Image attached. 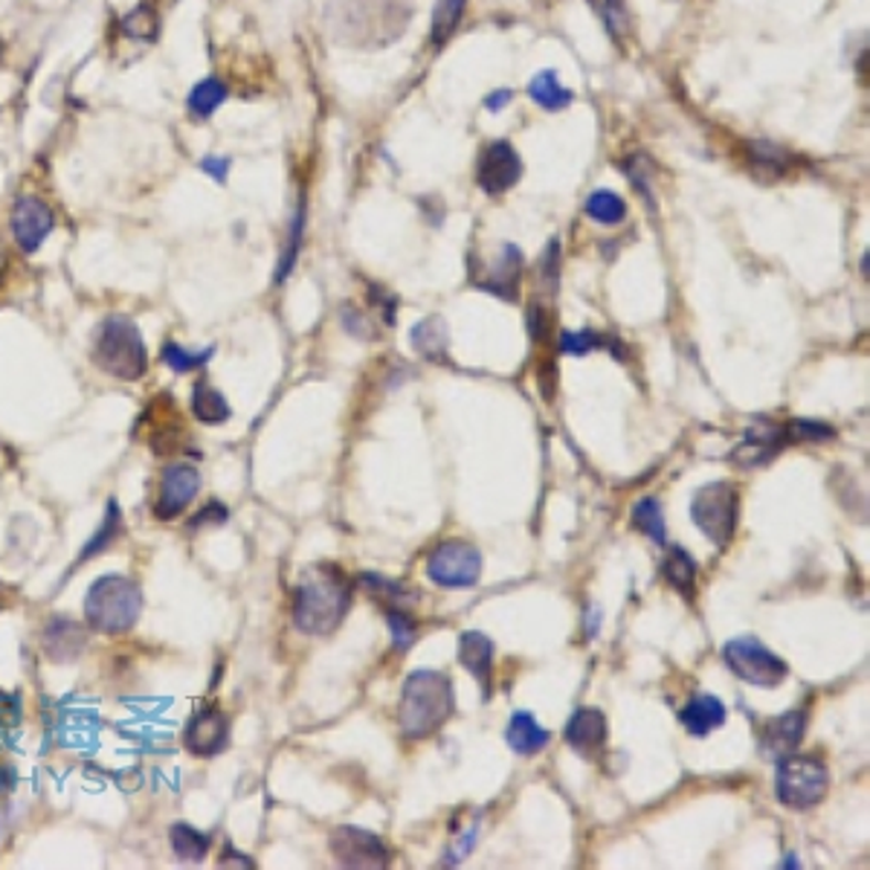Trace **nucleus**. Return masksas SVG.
<instances>
[{"mask_svg":"<svg viewBox=\"0 0 870 870\" xmlns=\"http://www.w3.org/2000/svg\"><path fill=\"white\" fill-rule=\"evenodd\" d=\"M302 233H305V197L299 201V206H297V218H293V224H290L288 247H284L282 261H279V267H276V284L284 282V276H288L290 270H293V261H297L299 244H302Z\"/></svg>","mask_w":870,"mask_h":870,"instance_id":"e433bc0d","label":"nucleus"},{"mask_svg":"<svg viewBox=\"0 0 870 870\" xmlns=\"http://www.w3.org/2000/svg\"><path fill=\"white\" fill-rule=\"evenodd\" d=\"M352 606V583L334 563H314L299 574L293 592V624L308 635H329Z\"/></svg>","mask_w":870,"mask_h":870,"instance_id":"f03ea898","label":"nucleus"},{"mask_svg":"<svg viewBox=\"0 0 870 870\" xmlns=\"http://www.w3.org/2000/svg\"><path fill=\"white\" fill-rule=\"evenodd\" d=\"M201 491V473L192 464H169L160 476L158 502H154V517L178 519L183 511L195 502Z\"/></svg>","mask_w":870,"mask_h":870,"instance_id":"f8f14e48","label":"nucleus"},{"mask_svg":"<svg viewBox=\"0 0 870 870\" xmlns=\"http://www.w3.org/2000/svg\"><path fill=\"white\" fill-rule=\"evenodd\" d=\"M722 659L729 665V670L734 676H740L743 683L758 685V688H775L786 679L790 667L781 656L769 651L766 644H761L752 635H740L731 638L722 651Z\"/></svg>","mask_w":870,"mask_h":870,"instance_id":"6e6552de","label":"nucleus"},{"mask_svg":"<svg viewBox=\"0 0 870 870\" xmlns=\"http://www.w3.org/2000/svg\"><path fill=\"white\" fill-rule=\"evenodd\" d=\"M229 743V720L227 713L215 706H206L186 722L183 729V745L195 758H215L227 749Z\"/></svg>","mask_w":870,"mask_h":870,"instance_id":"4468645a","label":"nucleus"},{"mask_svg":"<svg viewBox=\"0 0 870 870\" xmlns=\"http://www.w3.org/2000/svg\"><path fill=\"white\" fill-rule=\"evenodd\" d=\"M224 519H227V508H224L221 502H210V505H204V508H201V514H197V517H192L189 528L195 531L197 526H206V523L212 526V523H224Z\"/></svg>","mask_w":870,"mask_h":870,"instance_id":"37998d69","label":"nucleus"},{"mask_svg":"<svg viewBox=\"0 0 870 870\" xmlns=\"http://www.w3.org/2000/svg\"><path fill=\"white\" fill-rule=\"evenodd\" d=\"M587 215L592 221H598V224H604V227H615V224L627 218V204H624L615 192H610V189H601L595 195H589Z\"/></svg>","mask_w":870,"mask_h":870,"instance_id":"473e14b6","label":"nucleus"},{"mask_svg":"<svg viewBox=\"0 0 870 870\" xmlns=\"http://www.w3.org/2000/svg\"><path fill=\"white\" fill-rule=\"evenodd\" d=\"M482 574V555L471 543L448 540L427 557V578L444 589H471Z\"/></svg>","mask_w":870,"mask_h":870,"instance_id":"1a4fd4ad","label":"nucleus"},{"mask_svg":"<svg viewBox=\"0 0 870 870\" xmlns=\"http://www.w3.org/2000/svg\"><path fill=\"white\" fill-rule=\"evenodd\" d=\"M412 345L423 357L430 361H441V354L448 352V325L439 316H430V320L418 322L412 329Z\"/></svg>","mask_w":870,"mask_h":870,"instance_id":"c756f323","label":"nucleus"},{"mask_svg":"<svg viewBox=\"0 0 870 870\" xmlns=\"http://www.w3.org/2000/svg\"><path fill=\"white\" fill-rule=\"evenodd\" d=\"M453 713V685L444 674L416 670L400 690L398 722L404 738L423 740L450 720Z\"/></svg>","mask_w":870,"mask_h":870,"instance_id":"7ed1b4c3","label":"nucleus"},{"mask_svg":"<svg viewBox=\"0 0 870 870\" xmlns=\"http://www.w3.org/2000/svg\"><path fill=\"white\" fill-rule=\"evenodd\" d=\"M87 647V630L73 619H50L44 630V653L50 662H76Z\"/></svg>","mask_w":870,"mask_h":870,"instance_id":"a211bd4d","label":"nucleus"},{"mask_svg":"<svg viewBox=\"0 0 870 870\" xmlns=\"http://www.w3.org/2000/svg\"><path fill=\"white\" fill-rule=\"evenodd\" d=\"M459 662L468 667V674L482 683L487 688V679H491V662H494V642L487 638L485 633L479 630H471L459 638Z\"/></svg>","mask_w":870,"mask_h":870,"instance_id":"412c9836","label":"nucleus"},{"mask_svg":"<svg viewBox=\"0 0 870 870\" xmlns=\"http://www.w3.org/2000/svg\"><path fill=\"white\" fill-rule=\"evenodd\" d=\"M12 786H15V769L3 763L0 766V792H12Z\"/></svg>","mask_w":870,"mask_h":870,"instance_id":"49530a36","label":"nucleus"},{"mask_svg":"<svg viewBox=\"0 0 870 870\" xmlns=\"http://www.w3.org/2000/svg\"><path fill=\"white\" fill-rule=\"evenodd\" d=\"M804 731H807V713L804 711H790L775 717V720H769L761 734L763 754L781 761V758L798 749L801 740H804Z\"/></svg>","mask_w":870,"mask_h":870,"instance_id":"f3484780","label":"nucleus"},{"mask_svg":"<svg viewBox=\"0 0 870 870\" xmlns=\"http://www.w3.org/2000/svg\"><path fill=\"white\" fill-rule=\"evenodd\" d=\"M158 30L160 18L151 3H140L128 15L119 18V32L131 41H158Z\"/></svg>","mask_w":870,"mask_h":870,"instance_id":"7c9ffc66","label":"nucleus"},{"mask_svg":"<svg viewBox=\"0 0 870 870\" xmlns=\"http://www.w3.org/2000/svg\"><path fill=\"white\" fill-rule=\"evenodd\" d=\"M505 740L517 754H537L549 743V731L543 729L528 711H517L505 729Z\"/></svg>","mask_w":870,"mask_h":870,"instance_id":"4be33fe9","label":"nucleus"},{"mask_svg":"<svg viewBox=\"0 0 870 870\" xmlns=\"http://www.w3.org/2000/svg\"><path fill=\"white\" fill-rule=\"evenodd\" d=\"M830 786V775L821 761L813 758H781L775 775L777 801L790 809H813L821 804Z\"/></svg>","mask_w":870,"mask_h":870,"instance_id":"0eeeda50","label":"nucleus"},{"mask_svg":"<svg viewBox=\"0 0 870 870\" xmlns=\"http://www.w3.org/2000/svg\"><path fill=\"white\" fill-rule=\"evenodd\" d=\"M55 227V212L53 206L39 195H21L12 204V212H9V229H12V238H15L18 250L24 256H32V253L41 250V244L47 241L50 233Z\"/></svg>","mask_w":870,"mask_h":870,"instance_id":"9d476101","label":"nucleus"},{"mask_svg":"<svg viewBox=\"0 0 870 870\" xmlns=\"http://www.w3.org/2000/svg\"><path fill=\"white\" fill-rule=\"evenodd\" d=\"M601 345H604V337L595 334V331H566L560 337V348L566 354H589L601 348Z\"/></svg>","mask_w":870,"mask_h":870,"instance_id":"58836bf2","label":"nucleus"},{"mask_svg":"<svg viewBox=\"0 0 870 870\" xmlns=\"http://www.w3.org/2000/svg\"><path fill=\"white\" fill-rule=\"evenodd\" d=\"M665 578L679 595L694 601V592H697V563L690 560L688 551L683 549L670 551V557H667L665 563Z\"/></svg>","mask_w":870,"mask_h":870,"instance_id":"bb28decb","label":"nucleus"},{"mask_svg":"<svg viewBox=\"0 0 870 870\" xmlns=\"http://www.w3.org/2000/svg\"><path fill=\"white\" fill-rule=\"evenodd\" d=\"M212 352H215V348H204V352H189V348H181L178 343H165L163 348H160V357H163V363L169 366V369L178 372V375H186V372L201 369V366H204V363L212 357Z\"/></svg>","mask_w":870,"mask_h":870,"instance_id":"c9c22d12","label":"nucleus"},{"mask_svg":"<svg viewBox=\"0 0 870 870\" xmlns=\"http://www.w3.org/2000/svg\"><path fill=\"white\" fill-rule=\"evenodd\" d=\"M464 7L468 0H436V9H432V44L436 47H444L453 39V32L462 24Z\"/></svg>","mask_w":870,"mask_h":870,"instance_id":"c85d7f7f","label":"nucleus"},{"mask_svg":"<svg viewBox=\"0 0 870 870\" xmlns=\"http://www.w3.org/2000/svg\"><path fill=\"white\" fill-rule=\"evenodd\" d=\"M790 427H777V423L772 421H761L758 427H752L749 430V436H745L743 441H740V448L734 450V462L740 464V468H763L766 462H772L781 450L790 444Z\"/></svg>","mask_w":870,"mask_h":870,"instance_id":"2eb2a0df","label":"nucleus"},{"mask_svg":"<svg viewBox=\"0 0 870 870\" xmlns=\"http://www.w3.org/2000/svg\"><path fill=\"white\" fill-rule=\"evenodd\" d=\"M331 853L343 868L354 870H380L389 864V847L380 836L361 827H340L331 836Z\"/></svg>","mask_w":870,"mask_h":870,"instance_id":"9b49d317","label":"nucleus"},{"mask_svg":"<svg viewBox=\"0 0 870 870\" xmlns=\"http://www.w3.org/2000/svg\"><path fill=\"white\" fill-rule=\"evenodd\" d=\"M227 96H229L227 85H224L218 76H210V79L197 82V85L189 90L186 108L195 119H210L221 105L227 103Z\"/></svg>","mask_w":870,"mask_h":870,"instance_id":"b1692460","label":"nucleus"},{"mask_svg":"<svg viewBox=\"0 0 870 870\" xmlns=\"http://www.w3.org/2000/svg\"><path fill=\"white\" fill-rule=\"evenodd\" d=\"M679 722L694 734V738H706L713 729L726 726V706L711 694H697L688 706L679 711Z\"/></svg>","mask_w":870,"mask_h":870,"instance_id":"aec40b11","label":"nucleus"},{"mask_svg":"<svg viewBox=\"0 0 870 870\" xmlns=\"http://www.w3.org/2000/svg\"><path fill=\"white\" fill-rule=\"evenodd\" d=\"M0 53H3V41H0Z\"/></svg>","mask_w":870,"mask_h":870,"instance_id":"de8ad7c7","label":"nucleus"},{"mask_svg":"<svg viewBox=\"0 0 870 870\" xmlns=\"http://www.w3.org/2000/svg\"><path fill=\"white\" fill-rule=\"evenodd\" d=\"M479 186L485 189L487 195H502L511 186H517V181L523 178V160H519L517 149L505 140H494L482 151L479 158Z\"/></svg>","mask_w":870,"mask_h":870,"instance_id":"ddd939ff","label":"nucleus"},{"mask_svg":"<svg viewBox=\"0 0 870 870\" xmlns=\"http://www.w3.org/2000/svg\"><path fill=\"white\" fill-rule=\"evenodd\" d=\"M528 96H531L534 103L546 110H563V108H569L574 99L572 90L557 82L555 71L537 73V76L531 79V85H528Z\"/></svg>","mask_w":870,"mask_h":870,"instance_id":"393cba45","label":"nucleus"},{"mask_svg":"<svg viewBox=\"0 0 870 870\" xmlns=\"http://www.w3.org/2000/svg\"><path fill=\"white\" fill-rule=\"evenodd\" d=\"M389 624H393V638L398 651H407L412 638H416V621L409 615V610H393L389 612Z\"/></svg>","mask_w":870,"mask_h":870,"instance_id":"79ce46f5","label":"nucleus"},{"mask_svg":"<svg viewBox=\"0 0 870 870\" xmlns=\"http://www.w3.org/2000/svg\"><path fill=\"white\" fill-rule=\"evenodd\" d=\"M604 24L606 32L612 35V41H624L630 30V12L624 0H604Z\"/></svg>","mask_w":870,"mask_h":870,"instance_id":"4c0bfd02","label":"nucleus"},{"mask_svg":"<svg viewBox=\"0 0 870 870\" xmlns=\"http://www.w3.org/2000/svg\"><path fill=\"white\" fill-rule=\"evenodd\" d=\"M624 172H627L630 181L635 183V189L642 192L644 201H647V204H653V192H651V160L642 158V154H635V158L624 160Z\"/></svg>","mask_w":870,"mask_h":870,"instance_id":"ea45409f","label":"nucleus"},{"mask_svg":"<svg viewBox=\"0 0 870 870\" xmlns=\"http://www.w3.org/2000/svg\"><path fill=\"white\" fill-rule=\"evenodd\" d=\"M189 409H192V416H195L201 423H224L229 416H233L227 398H224L218 389H212L210 384H204V380H197V384L192 386Z\"/></svg>","mask_w":870,"mask_h":870,"instance_id":"5701e85b","label":"nucleus"},{"mask_svg":"<svg viewBox=\"0 0 870 870\" xmlns=\"http://www.w3.org/2000/svg\"><path fill=\"white\" fill-rule=\"evenodd\" d=\"M94 363L117 380H140L149 372V352L140 329L128 316H108L94 340Z\"/></svg>","mask_w":870,"mask_h":870,"instance_id":"39448f33","label":"nucleus"},{"mask_svg":"<svg viewBox=\"0 0 870 870\" xmlns=\"http://www.w3.org/2000/svg\"><path fill=\"white\" fill-rule=\"evenodd\" d=\"M361 583L369 589L372 595L380 598L384 604H393V610H409L412 604H418L416 592L398 583V580L380 578V574H363Z\"/></svg>","mask_w":870,"mask_h":870,"instance_id":"2f4dec72","label":"nucleus"},{"mask_svg":"<svg viewBox=\"0 0 870 870\" xmlns=\"http://www.w3.org/2000/svg\"><path fill=\"white\" fill-rule=\"evenodd\" d=\"M740 517V494L731 482H711L702 485L690 502V519L711 543H726L734 537Z\"/></svg>","mask_w":870,"mask_h":870,"instance_id":"423d86ee","label":"nucleus"},{"mask_svg":"<svg viewBox=\"0 0 870 870\" xmlns=\"http://www.w3.org/2000/svg\"><path fill=\"white\" fill-rule=\"evenodd\" d=\"M409 18V0H334L329 9L334 39L357 50H380L398 41Z\"/></svg>","mask_w":870,"mask_h":870,"instance_id":"f257e3e1","label":"nucleus"},{"mask_svg":"<svg viewBox=\"0 0 870 870\" xmlns=\"http://www.w3.org/2000/svg\"><path fill=\"white\" fill-rule=\"evenodd\" d=\"M833 436H836V430L821 421L790 423V439H795V441H816V444H824V441H830Z\"/></svg>","mask_w":870,"mask_h":870,"instance_id":"a19ab883","label":"nucleus"},{"mask_svg":"<svg viewBox=\"0 0 870 870\" xmlns=\"http://www.w3.org/2000/svg\"><path fill=\"white\" fill-rule=\"evenodd\" d=\"M119 534H122V514H119V505L117 502H108V514H105V523L99 526V531L94 534V540L87 543L85 551L79 555V563H85V560H90L94 555H99V551H105L110 546V543L117 540Z\"/></svg>","mask_w":870,"mask_h":870,"instance_id":"72a5a7b5","label":"nucleus"},{"mask_svg":"<svg viewBox=\"0 0 870 870\" xmlns=\"http://www.w3.org/2000/svg\"><path fill=\"white\" fill-rule=\"evenodd\" d=\"M519 276H523V253L514 244H502L500 256L487 261L485 273H473V279L496 297L517 299Z\"/></svg>","mask_w":870,"mask_h":870,"instance_id":"dca6fc26","label":"nucleus"},{"mask_svg":"<svg viewBox=\"0 0 870 870\" xmlns=\"http://www.w3.org/2000/svg\"><path fill=\"white\" fill-rule=\"evenodd\" d=\"M566 743L572 745L574 752L592 754L606 743V720L598 708H580L572 713V720L566 726Z\"/></svg>","mask_w":870,"mask_h":870,"instance_id":"6ab92c4d","label":"nucleus"},{"mask_svg":"<svg viewBox=\"0 0 870 870\" xmlns=\"http://www.w3.org/2000/svg\"><path fill=\"white\" fill-rule=\"evenodd\" d=\"M633 526L638 528L642 534L653 537V543H665V514H662V505L656 500H642L633 508Z\"/></svg>","mask_w":870,"mask_h":870,"instance_id":"f704fd0d","label":"nucleus"},{"mask_svg":"<svg viewBox=\"0 0 870 870\" xmlns=\"http://www.w3.org/2000/svg\"><path fill=\"white\" fill-rule=\"evenodd\" d=\"M749 158H752L754 169H763V178L766 181H775V178H784L790 172V154H786L781 146L769 140H754L749 142Z\"/></svg>","mask_w":870,"mask_h":870,"instance_id":"cd10ccee","label":"nucleus"},{"mask_svg":"<svg viewBox=\"0 0 870 870\" xmlns=\"http://www.w3.org/2000/svg\"><path fill=\"white\" fill-rule=\"evenodd\" d=\"M169 841H172L174 856L183 859V862H201V859L210 853V836L195 830L192 824H174L172 830H169Z\"/></svg>","mask_w":870,"mask_h":870,"instance_id":"a878e982","label":"nucleus"},{"mask_svg":"<svg viewBox=\"0 0 870 870\" xmlns=\"http://www.w3.org/2000/svg\"><path fill=\"white\" fill-rule=\"evenodd\" d=\"M511 99H514V94H511V90H496V94H491L485 99V108L494 110V114H496V110L505 108V105H508Z\"/></svg>","mask_w":870,"mask_h":870,"instance_id":"a18cd8bd","label":"nucleus"},{"mask_svg":"<svg viewBox=\"0 0 870 870\" xmlns=\"http://www.w3.org/2000/svg\"><path fill=\"white\" fill-rule=\"evenodd\" d=\"M229 165H233V160H227V158H215V154H206V158L201 160V169H204V172L210 174L212 181H218V183L227 181Z\"/></svg>","mask_w":870,"mask_h":870,"instance_id":"c03bdc74","label":"nucleus"},{"mask_svg":"<svg viewBox=\"0 0 870 870\" xmlns=\"http://www.w3.org/2000/svg\"><path fill=\"white\" fill-rule=\"evenodd\" d=\"M142 592L131 578L122 574H105L87 589L85 619L90 630L105 635H119L140 621Z\"/></svg>","mask_w":870,"mask_h":870,"instance_id":"20e7f679","label":"nucleus"}]
</instances>
